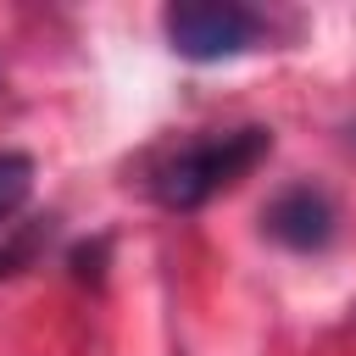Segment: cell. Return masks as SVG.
Returning a JSON list of instances; mask_svg holds the SVG:
<instances>
[{
    "label": "cell",
    "instance_id": "277c9868",
    "mask_svg": "<svg viewBox=\"0 0 356 356\" xmlns=\"http://www.w3.org/2000/svg\"><path fill=\"white\" fill-rule=\"evenodd\" d=\"M28 195H33V156H22V150H0V222L17 217Z\"/></svg>",
    "mask_w": 356,
    "mask_h": 356
},
{
    "label": "cell",
    "instance_id": "6da1fadb",
    "mask_svg": "<svg viewBox=\"0 0 356 356\" xmlns=\"http://www.w3.org/2000/svg\"><path fill=\"white\" fill-rule=\"evenodd\" d=\"M267 156H273V128H261V122L222 128V134H200V139H184L172 156L156 161L150 189H156V200L172 206V211H200L211 195L234 189L245 172H256Z\"/></svg>",
    "mask_w": 356,
    "mask_h": 356
},
{
    "label": "cell",
    "instance_id": "5b68a950",
    "mask_svg": "<svg viewBox=\"0 0 356 356\" xmlns=\"http://www.w3.org/2000/svg\"><path fill=\"white\" fill-rule=\"evenodd\" d=\"M350 145H356V128H350Z\"/></svg>",
    "mask_w": 356,
    "mask_h": 356
},
{
    "label": "cell",
    "instance_id": "3957f363",
    "mask_svg": "<svg viewBox=\"0 0 356 356\" xmlns=\"http://www.w3.org/2000/svg\"><path fill=\"white\" fill-rule=\"evenodd\" d=\"M261 222H267V234H273L278 245H289V250H323V245L334 239V200H328L317 184H289V189H278V195L267 200Z\"/></svg>",
    "mask_w": 356,
    "mask_h": 356
},
{
    "label": "cell",
    "instance_id": "7a4b0ae2",
    "mask_svg": "<svg viewBox=\"0 0 356 356\" xmlns=\"http://www.w3.org/2000/svg\"><path fill=\"white\" fill-rule=\"evenodd\" d=\"M161 33L184 61H228L267 39V22L234 0H178L161 11Z\"/></svg>",
    "mask_w": 356,
    "mask_h": 356
}]
</instances>
